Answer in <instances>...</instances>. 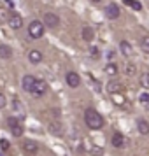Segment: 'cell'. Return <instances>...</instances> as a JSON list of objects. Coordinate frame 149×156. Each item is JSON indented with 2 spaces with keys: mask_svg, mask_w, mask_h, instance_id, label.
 Wrapping results in <instances>:
<instances>
[{
  "mask_svg": "<svg viewBox=\"0 0 149 156\" xmlns=\"http://www.w3.org/2000/svg\"><path fill=\"white\" fill-rule=\"evenodd\" d=\"M102 153H104V149H102V147H93L91 149V154L93 156H102Z\"/></svg>",
  "mask_w": 149,
  "mask_h": 156,
  "instance_id": "cb8c5ba5",
  "label": "cell"
},
{
  "mask_svg": "<svg viewBox=\"0 0 149 156\" xmlns=\"http://www.w3.org/2000/svg\"><path fill=\"white\" fill-rule=\"evenodd\" d=\"M28 60L32 63H41V62H42V53L39 49H30L28 51Z\"/></svg>",
  "mask_w": 149,
  "mask_h": 156,
  "instance_id": "7c38bea8",
  "label": "cell"
},
{
  "mask_svg": "<svg viewBox=\"0 0 149 156\" xmlns=\"http://www.w3.org/2000/svg\"><path fill=\"white\" fill-rule=\"evenodd\" d=\"M34 83H35V77H34V76H30V74H27V76L23 77V81H21V88L27 93H30V90H32Z\"/></svg>",
  "mask_w": 149,
  "mask_h": 156,
  "instance_id": "8fae6325",
  "label": "cell"
},
{
  "mask_svg": "<svg viewBox=\"0 0 149 156\" xmlns=\"http://www.w3.org/2000/svg\"><path fill=\"white\" fill-rule=\"evenodd\" d=\"M46 91H48V84L44 81H41V79H35V83H34L32 90H30V95H34L35 98H39V97L46 95Z\"/></svg>",
  "mask_w": 149,
  "mask_h": 156,
  "instance_id": "3957f363",
  "label": "cell"
},
{
  "mask_svg": "<svg viewBox=\"0 0 149 156\" xmlns=\"http://www.w3.org/2000/svg\"><path fill=\"white\" fill-rule=\"evenodd\" d=\"M140 86L144 90H149V72H142L140 76Z\"/></svg>",
  "mask_w": 149,
  "mask_h": 156,
  "instance_id": "ffe728a7",
  "label": "cell"
},
{
  "mask_svg": "<svg viewBox=\"0 0 149 156\" xmlns=\"http://www.w3.org/2000/svg\"><path fill=\"white\" fill-rule=\"evenodd\" d=\"M0 147L2 149H9V140H0Z\"/></svg>",
  "mask_w": 149,
  "mask_h": 156,
  "instance_id": "83f0119b",
  "label": "cell"
},
{
  "mask_svg": "<svg viewBox=\"0 0 149 156\" xmlns=\"http://www.w3.org/2000/svg\"><path fill=\"white\" fill-rule=\"evenodd\" d=\"M65 81H67V86L69 88H79L81 86V77H79L77 72H67Z\"/></svg>",
  "mask_w": 149,
  "mask_h": 156,
  "instance_id": "8992f818",
  "label": "cell"
},
{
  "mask_svg": "<svg viewBox=\"0 0 149 156\" xmlns=\"http://www.w3.org/2000/svg\"><path fill=\"white\" fill-rule=\"evenodd\" d=\"M93 4H100V2H102V0H91Z\"/></svg>",
  "mask_w": 149,
  "mask_h": 156,
  "instance_id": "f1b7e54d",
  "label": "cell"
},
{
  "mask_svg": "<svg viewBox=\"0 0 149 156\" xmlns=\"http://www.w3.org/2000/svg\"><path fill=\"white\" fill-rule=\"evenodd\" d=\"M84 123L88 128H91V130H98V128L104 126V118L100 116V112H97L95 109H86L84 112Z\"/></svg>",
  "mask_w": 149,
  "mask_h": 156,
  "instance_id": "6da1fadb",
  "label": "cell"
},
{
  "mask_svg": "<svg viewBox=\"0 0 149 156\" xmlns=\"http://www.w3.org/2000/svg\"><path fill=\"white\" fill-rule=\"evenodd\" d=\"M93 37H95L93 28H91V27H84V28H83V39H84L86 42H91Z\"/></svg>",
  "mask_w": 149,
  "mask_h": 156,
  "instance_id": "e0dca14e",
  "label": "cell"
},
{
  "mask_svg": "<svg viewBox=\"0 0 149 156\" xmlns=\"http://www.w3.org/2000/svg\"><path fill=\"white\" fill-rule=\"evenodd\" d=\"M0 58H2V60L12 58V49L9 48L7 44H0Z\"/></svg>",
  "mask_w": 149,
  "mask_h": 156,
  "instance_id": "5bb4252c",
  "label": "cell"
},
{
  "mask_svg": "<svg viewBox=\"0 0 149 156\" xmlns=\"http://www.w3.org/2000/svg\"><path fill=\"white\" fill-rule=\"evenodd\" d=\"M139 100H140V104L147 105V109H149V93H142L140 97H139Z\"/></svg>",
  "mask_w": 149,
  "mask_h": 156,
  "instance_id": "7402d4cb",
  "label": "cell"
},
{
  "mask_svg": "<svg viewBox=\"0 0 149 156\" xmlns=\"http://www.w3.org/2000/svg\"><path fill=\"white\" fill-rule=\"evenodd\" d=\"M119 51L123 53V55H125V56H130V55H132V44L128 42V41H121Z\"/></svg>",
  "mask_w": 149,
  "mask_h": 156,
  "instance_id": "2e32d148",
  "label": "cell"
},
{
  "mask_svg": "<svg viewBox=\"0 0 149 156\" xmlns=\"http://www.w3.org/2000/svg\"><path fill=\"white\" fill-rule=\"evenodd\" d=\"M104 70H105V74L107 76H116V74H118V65H116V62H109V63L105 65V69H104Z\"/></svg>",
  "mask_w": 149,
  "mask_h": 156,
  "instance_id": "ac0fdd59",
  "label": "cell"
},
{
  "mask_svg": "<svg viewBox=\"0 0 149 156\" xmlns=\"http://www.w3.org/2000/svg\"><path fill=\"white\" fill-rule=\"evenodd\" d=\"M125 72H126L128 76H132V74L135 72V67H133V65H128L126 69H125Z\"/></svg>",
  "mask_w": 149,
  "mask_h": 156,
  "instance_id": "4316f807",
  "label": "cell"
},
{
  "mask_svg": "<svg viewBox=\"0 0 149 156\" xmlns=\"http://www.w3.org/2000/svg\"><path fill=\"white\" fill-rule=\"evenodd\" d=\"M9 12H7V9H0V21H7L9 20Z\"/></svg>",
  "mask_w": 149,
  "mask_h": 156,
  "instance_id": "603a6c76",
  "label": "cell"
},
{
  "mask_svg": "<svg viewBox=\"0 0 149 156\" xmlns=\"http://www.w3.org/2000/svg\"><path fill=\"white\" fill-rule=\"evenodd\" d=\"M111 144H112L114 147H123L125 146V137H123V133L114 132L112 137H111Z\"/></svg>",
  "mask_w": 149,
  "mask_h": 156,
  "instance_id": "30bf717a",
  "label": "cell"
},
{
  "mask_svg": "<svg viewBox=\"0 0 149 156\" xmlns=\"http://www.w3.org/2000/svg\"><path fill=\"white\" fill-rule=\"evenodd\" d=\"M125 5L132 7L133 11H142V4L140 2H137V0H125Z\"/></svg>",
  "mask_w": 149,
  "mask_h": 156,
  "instance_id": "d6986e66",
  "label": "cell"
},
{
  "mask_svg": "<svg viewBox=\"0 0 149 156\" xmlns=\"http://www.w3.org/2000/svg\"><path fill=\"white\" fill-rule=\"evenodd\" d=\"M119 14H121V11H119V5H118V4L111 2V4L105 7V16L109 18V20H118Z\"/></svg>",
  "mask_w": 149,
  "mask_h": 156,
  "instance_id": "52a82bcc",
  "label": "cell"
},
{
  "mask_svg": "<svg viewBox=\"0 0 149 156\" xmlns=\"http://www.w3.org/2000/svg\"><path fill=\"white\" fill-rule=\"evenodd\" d=\"M90 55H91V58H98V49H97L95 46H91V48H90Z\"/></svg>",
  "mask_w": 149,
  "mask_h": 156,
  "instance_id": "d4e9b609",
  "label": "cell"
},
{
  "mask_svg": "<svg viewBox=\"0 0 149 156\" xmlns=\"http://www.w3.org/2000/svg\"><path fill=\"white\" fill-rule=\"evenodd\" d=\"M23 151L27 156H35L37 151H39V146H37L35 140H25L23 142Z\"/></svg>",
  "mask_w": 149,
  "mask_h": 156,
  "instance_id": "ba28073f",
  "label": "cell"
},
{
  "mask_svg": "<svg viewBox=\"0 0 149 156\" xmlns=\"http://www.w3.org/2000/svg\"><path fill=\"white\" fill-rule=\"evenodd\" d=\"M121 90H123V86H121L118 81H109V84H107V91L111 93V95H118Z\"/></svg>",
  "mask_w": 149,
  "mask_h": 156,
  "instance_id": "4fadbf2b",
  "label": "cell"
},
{
  "mask_svg": "<svg viewBox=\"0 0 149 156\" xmlns=\"http://www.w3.org/2000/svg\"><path fill=\"white\" fill-rule=\"evenodd\" d=\"M44 35V23L35 20V21H32L28 25V37L32 41H37V39H41Z\"/></svg>",
  "mask_w": 149,
  "mask_h": 156,
  "instance_id": "7a4b0ae2",
  "label": "cell"
},
{
  "mask_svg": "<svg viewBox=\"0 0 149 156\" xmlns=\"http://www.w3.org/2000/svg\"><path fill=\"white\" fill-rule=\"evenodd\" d=\"M42 23L46 27H49V28H56L58 25H60V18H58V14H55V12H46V14L42 16Z\"/></svg>",
  "mask_w": 149,
  "mask_h": 156,
  "instance_id": "5b68a950",
  "label": "cell"
},
{
  "mask_svg": "<svg viewBox=\"0 0 149 156\" xmlns=\"http://www.w3.org/2000/svg\"><path fill=\"white\" fill-rule=\"evenodd\" d=\"M7 23H9V27H11V28L12 30H20L23 27V18L20 14H11L9 16V20H7Z\"/></svg>",
  "mask_w": 149,
  "mask_h": 156,
  "instance_id": "9c48e42d",
  "label": "cell"
},
{
  "mask_svg": "<svg viewBox=\"0 0 149 156\" xmlns=\"http://www.w3.org/2000/svg\"><path fill=\"white\" fill-rule=\"evenodd\" d=\"M5 104H7L5 95H4V93H0V109H4V107H5Z\"/></svg>",
  "mask_w": 149,
  "mask_h": 156,
  "instance_id": "484cf974",
  "label": "cell"
},
{
  "mask_svg": "<svg viewBox=\"0 0 149 156\" xmlns=\"http://www.w3.org/2000/svg\"><path fill=\"white\" fill-rule=\"evenodd\" d=\"M7 125H9L11 133L14 135V137H21V135H23V125L20 123V119H16V118H9Z\"/></svg>",
  "mask_w": 149,
  "mask_h": 156,
  "instance_id": "277c9868",
  "label": "cell"
},
{
  "mask_svg": "<svg viewBox=\"0 0 149 156\" xmlns=\"http://www.w3.org/2000/svg\"><path fill=\"white\" fill-rule=\"evenodd\" d=\"M140 48L144 53H149V37H144L140 41Z\"/></svg>",
  "mask_w": 149,
  "mask_h": 156,
  "instance_id": "44dd1931",
  "label": "cell"
},
{
  "mask_svg": "<svg viewBox=\"0 0 149 156\" xmlns=\"http://www.w3.org/2000/svg\"><path fill=\"white\" fill-rule=\"evenodd\" d=\"M137 130H139V133L147 135L149 133V123L146 119H139L137 121Z\"/></svg>",
  "mask_w": 149,
  "mask_h": 156,
  "instance_id": "9a60e30c",
  "label": "cell"
}]
</instances>
